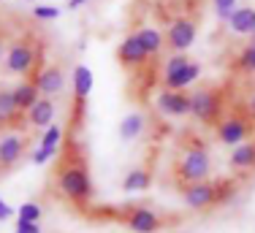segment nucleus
<instances>
[{
	"label": "nucleus",
	"mask_w": 255,
	"mask_h": 233,
	"mask_svg": "<svg viewBox=\"0 0 255 233\" xmlns=\"http://www.w3.org/2000/svg\"><path fill=\"white\" fill-rule=\"evenodd\" d=\"M54 182H57V190L74 206H79V209H87L90 206V201H93V195H95V187H93V176H90L87 155L79 149L76 141L63 149Z\"/></svg>",
	"instance_id": "nucleus-1"
},
{
	"label": "nucleus",
	"mask_w": 255,
	"mask_h": 233,
	"mask_svg": "<svg viewBox=\"0 0 255 233\" xmlns=\"http://www.w3.org/2000/svg\"><path fill=\"white\" fill-rule=\"evenodd\" d=\"M174 174H177L179 187L206 182V179H209V174H212V155H209V149H206V146H201V144H190V146H187V149L179 155Z\"/></svg>",
	"instance_id": "nucleus-2"
},
{
	"label": "nucleus",
	"mask_w": 255,
	"mask_h": 233,
	"mask_svg": "<svg viewBox=\"0 0 255 233\" xmlns=\"http://www.w3.org/2000/svg\"><path fill=\"white\" fill-rule=\"evenodd\" d=\"M234 185L231 182H223V179H215V182H198V185H187V187H179L182 193V201L185 206L190 209H209V206H220L234 195Z\"/></svg>",
	"instance_id": "nucleus-3"
},
{
	"label": "nucleus",
	"mask_w": 255,
	"mask_h": 233,
	"mask_svg": "<svg viewBox=\"0 0 255 233\" xmlns=\"http://www.w3.org/2000/svg\"><path fill=\"white\" fill-rule=\"evenodd\" d=\"M198 79H201V65L187 54H171L163 65V87L166 90H182L185 93Z\"/></svg>",
	"instance_id": "nucleus-4"
},
{
	"label": "nucleus",
	"mask_w": 255,
	"mask_h": 233,
	"mask_svg": "<svg viewBox=\"0 0 255 233\" xmlns=\"http://www.w3.org/2000/svg\"><path fill=\"white\" fill-rule=\"evenodd\" d=\"M38 46H35V41L30 38V35H25V38H16L14 44H11V49L5 52V73H16V76H30L35 68H38Z\"/></svg>",
	"instance_id": "nucleus-5"
},
{
	"label": "nucleus",
	"mask_w": 255,
	"mask_h": 233,
	"mask_svg": "<svg viewBox=\"0 0 255 233\" xmlns=\"http://www.w3.org/2000/svg\"><path fill=\"white\" fill-rule=\"evenodd\" d=\"M120 223L128 225V228L136 231V233H157V231L168 228L174 220L163 217L160 212L149 209V206H128V209H123V214H120Z\"/></svg>",
	"instance_id": "nucleus-6"
},
{
	"label": "nucleus",
	"mask_w": 255,
	"mask_h": 233,
	"mask_svg": "<svg viewBox=\"0 0 255 233\" xmlns=\"http://www.w3.org/2000/svg\"><path fill=\"white\" fill-rule=\"evenodd\" d=\"M196 35H198V19L185 14L168 22L163 38H166V46L171 49V54H185L187 49L196 44Z\"/></svg>",
	"instance_id": "nucleus-7"
},
{
	"label": "nucleus",
	"mask_w": 255,
	"mask_h": 233,
	"mask_svg": "<svg viewBox=\"0 0 255 233\" xmlns=\"http://www.w3.org/2000/svg\"><path fill=\"white\" fill-rule=\"evenodd\" d=\"M223 112V98L215 87H196L190 95V114L204 125H217Z\"/></svg>",
	"instance_id": "nucleus-8"
},
{
	"label": "nucleus",
	"mask_w": 255,
	"mask_h": 233,
	"mask_svg": "<svg viewBox=\"0 0 255 233\" xmlns=\"http://www.w3.org/2000/svg\"><path fill=\"white\" fill-rule=\"evenodd\" d=\"M255 130V116L250 114H231V116H223L217 122V141L226 146H236L242 141L250 138V133Z\"/></svg>",
	"instance_id": "nucleus-9"
},
{
	"label": "nucleus",
	"mask_w": 255,
	"mask_h": 233,
	"mask_svg": "<svg viewBox=\"0 0 255 233\" xmlns=\"http://www.w3.org/2000/svg\"><path fill=\"white\" fill-rule=\"evenodd\" d=\"M30 82L38 87L41 98H54L65 90V68L60 63H49V65L35 71V76Z\"/></svg>",
	"instance_id": "nucleus-10"
},
{
	"label": "nucleus",
	"mask_w": 255,
	"mask_h": 233,
	"mask_svg": "<svg viewBox=\"0 0 255 233\" xmlns=\"http://www.w3.org/2000/svg\"><path fill=\"white\" fill-rule=\"evenodd\" d=\"M155 103L166 116H187L190 114V95L182 93V90H166L163 87Z\"/></svg>",
	"instance_id": "nucleus-11"
},
{
	"label": "nucleus",
	"mask_w": 255,
	"mask_h": 233,
	"mask_svg": "<svg viewBox=\"0 0 255 233\" xmlns=\"http://www.w3.org/2000/svg\"><path fill=\"white\" fill-rule=\"evenodd\" d=\"M117 60H120V65H123V68H128V71H138L149 57H147V52L141 49V44H138V38L130 33V35H125L123 44L117 46Z\"/></svg>",
	"instance_id": "nucleus-12"
},
{
	"label": "nucleus",
	"mask_w": 255,
	"mask_h": 233,
	"mask_svg": "<svg viewBox=\"0 0 255 233\" xmlns=\"http://www.w3.org/2000/svg\"><path fill=\"white\" fill-rule=\"evenodd\" d=\"M27 149V138L19 133H11V136L0 138V171H11L16 163L22 160Z\"/></svg>",
	"instance_id": "nucleus-13"
},
{
	"label": "nucleus",
	"mask_w": 255,
	"mask_h": 233,
	"mask_svg": "<svg viewBox=\"0 0 255 233\" xmlns=\"http://www.w3.org/2000/svg\"><path fill=\"white\" fill-rule=\"evenodd\" d=\"M226 24L231 27L234 35H253L255 33V8L253 5H236Z\"/></svg>",
	"instance_id": "nucleus-14"
},
{
	"label": "nucleus",
	"mask_w": 255,
	"mask_h": 233,
	"mask_svg": "<svg viewBox=\"0 0 255 233\" xmlns=\"http://www.w3.org/2000/svg\"><path fill=\"white\" fill-rule=\"evenodd\" d=\"M54 114H57V103H54V98H38L35 106L27 112V122L33 127H49Z\"/></svg>",
	"instance_id": "nucleus-15"
},
{
	"label": "nucleus",
	"mask_w": 255,
	"mask_h": 233,
	"mask_svg": "<svg viewBox=\"0 0 255 233\" xmlns=\"http://www.w3.org/2000/svg\"><path fill=\"white\" fill-rule=\"evenodd\" d=\"M133 35L138 38V44H141V49L147 52V57H149V60L157 57V54L163 52V46H166V38H163V33H160V30H155V27H149V24L138 27Z\"/></svg>",
	"instance_id": "nucleus-16"
},
{
	"label": "nucleus",
	"mask_w": 255,
	"mask_h": 233,
	"mask_svg": "<svg viewBox=\"0 0 255 233\" xmlns=\"http://www.w3.org/2000/svg\"><path fill=\"white\" fill-rule=\"evenodd\" d=\"M231 168L234 171L255 168V138H247L234 146V152H231Z\"/></svg>",
	"instance_id": "nucleus-17"
},
{
	"label": "nucleus",
	"mask_w": 255,
	"mask_h": 233,
	"mask_svg": "<svg viewBox=\"0 0 255 233\" xmlns=\"http://www.w3.org/2000/svg\"><path fill=\"white\" fill-rule=\"evenodd\" d=\"M144 127H147L144 114L141 112H130V114L123 116V122H120V138H123L125 144H130V141H136L144 133Z\"/></svg>",
	"instance_id": "nucleus-18"
},
{
	"label": "nucleus",
	"mask_w": 255,
	"mask_h": 233,
	"mask_svg": "<svg viewBox=\"0 0 255 233\" xmlns=\"http://www.w3.org/2000/svg\"><path fill=\"white\" fill-rule=\"evenodd\" d=\"M14 90V103H16V112H30V109L35 106V101L41 98V93H38V87H35L33 82H19L16 87H11Z\"/></svg>",
	"instance_id": "nucleus-19"
},
{
	"label": "nucleus",
	"mask_w": 255,
	"mask_h": 233,
	"mask_svg": "<svg viewBox=\"0 0 255 233\" xmlns=\"http://www.w3.org/2000/svg\"><path fill=\"white\" fill-rule=\"evenodd\" d=\"M149 182H152L149 168L136 165V168H130V171L123 176V190H125V193H144V190L149 187Z\"/></svg>",
	"instance_id": "nucleus-20"
},
{
	"label": "nucleus",
	"mask_w": 255,
	"mask_h": 233,
	"mask_svg": "<svg viewBox=\"0 0 255 233\" xmlns=\"http://www.w3.org/2000/svg\"><path fill=\"white\" fill-rule=\"evenodd\" d=\"M90 90H93V71L87 65H76L74 68V98H76V106H82L87 101Z\"/></svg>",
	"instance_id": "nucleus-21"
},
{
	"label": "nucleus",
	"mask_w": 255,
	"mask_h": 233,
	"mask_svg": "<svg viewBox=\"0 0 255 233\" xmlns=\"http://www.w3.org/2000/svg\"><path fill=\"white\" fill-rule=\"evenodd\" d=\"M234 68L239 73H255V46L253 44H245L236 52V60H234Z\"/></svg>",
	"instance_id": "nucleus-22"
},
{
	"label": "nucleus",
	"mask_w": 255,
	"mask_h": 233,
	"mask_svg": "<svg viewBox=\"0 0 255 233\" xmlns=\"http://www.w3.org/2000/svg\"><path fill=\"white\" fill-rule=\"evenodd\" d=\"M16 114L19 112H16V103H14V90L0 87V125H3V122H11Z\"/></svg>",
	"instance_id": "nucleus-23"
},
{
	"label": "nucleus",
	"mask_w": 255,
	"mask_h": 233,
	"mask_svg": "<svg viewBox=\"0 0 255 233\" xmlns=\"http://www.w3.org/2000/svg\"><path fill=\"white\" fill-rule=\"evenodd\" d=\"M63 136H65V130H63L60 125H49V127L44 130V136H41V146H49V149H57V152H60Z\"/></svg>",
	"instance_id": "nucleus-24"
},
{
	"label": "nucleus",
	"mask_w": 255,
	"mask_h": 233,
	"mask_svg": "<svg viewBox=\"0 0 255 233\" xmlns=\"http://www.w3.org/2000/svg\"><path fill=\"white\" fill-rule=\"evenodd\" d=\"M239 5V0H212V8H215V16L220 22H228V16L234 14V8Z\"/></svg>",
	"instance_id": "nucleus-25"
},
{
	"label": "nucleus",
	"mask_w": 255,
	"mask_h": 233,
	"mask_svg": "<svg viewBox=\"0 0 255 233\" xmlns=\"http://www.w3.org/2000/svg\"><path fill=\"white\" fill-rule=\"evenodd\" d=\"M19 220H25V223H41V206L38 204H22Z\"/></svg>",
	"instance_id": "nucleus-26"
},
{
	"label": "nucleus",
	"mask_w": 255,
	"mask_h": 233,
	"mask_svg": "<svg viewBox=\"0 0 255 233\" xmlns=\"http://www.w3.org/2000/svg\"><path fill=\"white\" fill-rule=\"evenodd\" d=\"M54 155H57V149H49V146H41V144H38V146L33 149V155H30V160H33L35 165H46Z\"/></svg>",
	"instance_id": "nucleus-27"
},
{
	"label": "nucleus",
	"mask_w": 255,
	"mask_h": 233,
	"mask_svg": "<svg viewBox=\"0 0 255 233\" xmlns=\"http://www.w3.org/2000/svg\"><path fill=\"white\" fill-rule=\"evenodd\" d=\"M33 16H35V19H41V22H49V19H57V16H60V8H57V5H35Z\"/></svg>",
	"instance_id": "nucleus-28"
},
{
	"label": "nucleus",
	"mask_w": 255,
	"mask_h": 233,
	"mask_svg": "<svg viewBox=\"0 0 255 233\" xmlns=\"http://www.w3.org/2000/svg\"><path fill=\"white\" fill-rule=\"evenodd\" d=\"M14 233H41V223H25V220H16Z\"/></svg>",
	"instance_id": "nucleus-29"
},
{
	"label": "nucleus",
	"mask_w": 255,
	"mask_h": 233,
	"mask_svg": "<svg viewBox=\"0 0 255 233\" xmlns=\"http://www.w3.org/2000/svg\"><path fill=\"white\" fill-rule=\"evenodd\" d=\"M11 217H14V209L0 198V223H5V220H11Z\"/></svg>",
	"instance_id": "nucleus-30"
},
{
	"label": "nucleus",
	"mask_w": 255,
	"mask_h": 233,
	"mask_svg": "<svg viewBox=\"0 0 255 233\" xmlns=\"http://www.w3.org/2000/svg\"><path fill=\"white\" fill-rule=\"evenodd\" d=\"M3 60H5V38L0 35V63H3Z\"/></svg>",
	"instance_id": "nucleus-31"
},
{
	"label": "nucleus",
	"mask_w": 255,
	"mask_h": 233,
	"mask_svg": "<svg viewBox=\"0 0 255 233\" xmlns=\"http://www.w3.org/2000/svg\"><path fill=\"white\" fill-rule=\"evenodd\" d=\"M90 3V0H68V8H79V5Z\"/></svg>",
	"instance_id": "nucleus-32"
},
{
	"label": "nucleus",
	"mask_w": 255,
	"mask_h": 233,
	"mask_svg": "<svg viewBox=\"0 0 255 233\" xmlns=\"http://www.w3.org/2000/svg\"><path fill=\"white\" fill-rule=\"evenodd\" d=\"M247 109H250V114L255 116V93L250 95V101H247Z\"/></svg>",
	"instance_id": "nucleus-33"
},
{
	"label": "nucleus",
	"mask_w": 255,
	"mask_h": 233,
	"mask_svg": "<svg viewBox=\"0 0 255 233\" xmlns=\"http://www.w3.org/2000/svg\"><path fill=\"white\" fill-rule=\"evenodd\" d=\"M177 3H185V5H193V0H177Z\"/></svg>",
	"instance_id": "nucleus-34"
},
{
	"label": "nucleus",
	"mask_w": 255,
	"mask_h": 233,
	"mask_svg": "<svg viewBox=\"0 0 255 233\" xmlns=\"http://www.w3.org/2000/svg\"><path fill=\"white\" fill-rule=\"evenodd\" d=\"M247 44H253V46H255V33L250 35V41H247Z\"/></svg>",
	"instance_id": "nucleus-35"
}]
</instances>
